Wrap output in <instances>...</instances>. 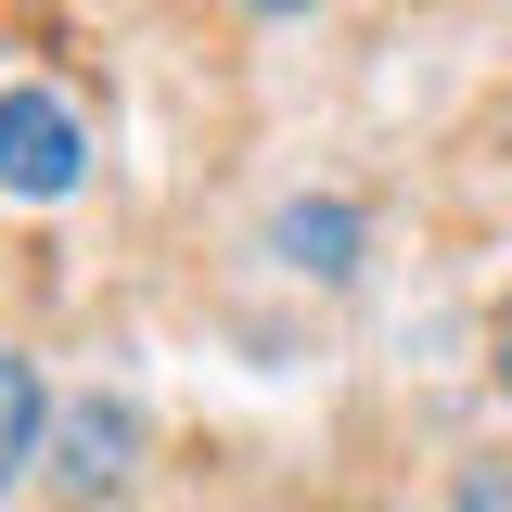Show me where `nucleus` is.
Returning <instances> with one entry per match:
<instances>
[{
	"mask_svg": "<svg viewBox=\"0 0 512 512\" xmlns=\"http://www.w3.org/2000/svg\"><path fill=\"white\" fill-rule=\"evenodd\" d=\"M90 180V128L64 90H0V192L13 205H64Z\"/></svg>",
	"mask_w": 512,
	"mask_h": 512,
	"instance_id": "nucleus-1",
	"label": "nucleus"
},
{
	"mask_svg": "<svg viewBox=\"0 0 512 512\" xmlns=\"http://www.w3.org/2000/svg\"><path fill=\"white\" fill-rule=\"evenodd\" d=\"M128 474H141V410H128L116 384H90L77 410H52V487L77 512H90V500H128Z\"/></svg>",
	"mask_w": 512,
	"mask_h": 512,
	"instance_id": "nucleus-2",
	"label": "nucleus"
},
{
	"mask_svg": "<svg viewBox=\"0 0 512 512\" xmlns=\"http://www.w3.org/2000/svg\"><path fill=\"white\" fill-rule=\"evenodd\" d=\"M269 244H282V269H308V282H346L372 231H359V205H346V192H308V205H282V218H269Z\"/></svg>",
	"mask_w": 512,
	"mask_h": 512,
	"instance_id": "nucleus-3",
	"label": "nucleus"
},
{
	"mask_svg": "<svg viewBox=\"0 0 512 512\" xmlns=\"http://www.w3.org/2000/svg\"><path fill=\"white\" fill-rule=\"evenodd\" d=\"M39 461H52V384H39L26 346H0V500H13Z\"/></svg>",
	"mask_w": 512,
	"mask_h": 512,
	"instance_id": "nucleus-4",
	"label": "nucleus"
},
{
	"mask_svg": "<svg viewBox=\"0 0 512 512\" xmlns=\"http://www.w3.org/2000/svg\"><path fill=\"white\" fill-rule=\"evenodd\" d=\"M231 13H256V26H295V13H320V0H231Z\"/></svg>",
	"mask_w": 512,
	"mask_h": 512,
	"instance_id": "nucleus-5",
	"label": "nucleus"
},
{
	"mask_svg": "<svg viewBox=\"0 0 512 512\" xmlns=\"http://www.w3.org/2000/svg\"><path fill=\"white\" fill-rule=\"evenodd\" d=\"M500 397H512V295H500Z\"/></svg>",
	"mask_w": 512,
	"mask_h": 512,
	"instance_id": "nucleus-6",
	"label": "nucleus"
}]
</instances>
